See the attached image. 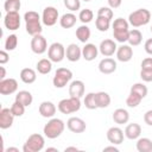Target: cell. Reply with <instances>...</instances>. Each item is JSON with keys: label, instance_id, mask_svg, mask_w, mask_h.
<instances>
[{"label": "cell", "instance_id": "obj_4", "mask_svg": "<svg viewBox=\"0 0 152 152\" xmlns=\"http://www.w3.org/2000/svg\"><path fill=\"white\" fill-rule=\"evenodd\" d=\"M57 108L62 114L76 113L81 108V100H80V97H74V96H70L68 99H63L58 102Z\"/></svg>", "mask_w": 152, "mask_h": 152}, {"label": "cell", "instance_id": "obj_12", "mask_svg": "<svg viewBox=\"0 0 152 152\" xmlns=\"http://www.w3.org/2000/svg\"><path fill=\"white\" fill-rule=\"evenodd\" d=\"M124 131L120 127H110L107 131V139L113 145H120L124 141Z\"/></svg>", "mask_w": 152, "mask_h": 152}, {"label": "cell", "instance_id": "obj_34", "mask_svg": "<svg viewBox=\"0 0 152 152\" xmlns=\"http://www.w3.org/2000/svg\"><path fill=\"white\" fill-rule=\"evenodd\" d=\"M84 106L88 109H96L97 103H96V93H88L84 96Z\"/></svg>", "mask_w": 152, "mask_h": 152}, {"label": "cell", "instance_id": "obj_15", "mask_svg": "<svg viewBox=\"0 0 152 152\" xmlns=\"http://www.w3.org/2000/svg\"><path fill=\"white\" fill-rule=\"evenodd\" d=\"M14 115L11 112V108H2L0 110V128L7 129L13 125Z\"/></svg>", "mask_w": 152, "mask_h": 152}, {"label": "cell", "instance_id": "obj_2", "mask_svg": "<svg viewBox=\"0 0 152 152\" xmlns=\"http://www.w3.org/2000/svg\"><path fill=\"white\" fill-rule=\"evenodd\" d=\"M64 128H65V125H64L63 120L52 118L48 121V124H45V126L43 128V133L49 139H56L63 133Z\"/></svg>", "mask_w": 152, "mask_h": 152}, {"label": "cell", "instance_id": "obj_53", "mask_svg": "<svg viewBox=\"0 0 152 152\" xmlns=\"http://www.w3.org/2000/svg\"><path fill=\"white\" fill-rule=\"evenodd\" d=\"M4 151L5 152H19V148H17V147H8V148H6Z\"/></svg>", "mask_w": 152, "mask_h": 152}, {"label": "cell", "instance_id": "obj_43", "mask_svg": "<svg viewBox=\"0 0 152 152\" xmlns=\"http://www.w3.org/2000/svg\"><path fill=\"white\" fill-rule=\"evenodd\" d=\"M128 33H129V31H127V32H113V37L116 42L125 43L128 40Z\"/></svg>", "mask_w": 152, "mask_h": 152}, {"label": "cell", "instance_id": "obj_49", "mask_svg": "<svg viewBox=\"0 0 152 152\" xmlns=\"http://www.w3.org/2000/svg\"><path fill=\"white\" fill-rule=\"evenodd\" d=\"M107 1H108V5L110 8H118V7H120V5L122 2V0H107Z\"/></svg>", "mask_w": 152, "mask_h": 152}, {"label": "cell", "instance_id": "obj_52", "mask_svg": "<svg viewBox=\"0 0 152 152\" xmlns=\"http://www.w3.org/2000/svg\"><path fill=\"white\" fill-rule=\"evenodd\" d=\"M64 151H65V152H69V151H75V152H77L78 148H77L76 146H69V147H65Z\"/></svg>", "mask_w": 152, "mask_h": 152}, {"label": "cell", "instance_id": "obj_26", "mask_svg": "<svg viewBox=\"0 0 152 152\" xmlns=\"http://www.w3.org/2000/svg\"><path fill=\"white\" fill-rule=\"evenodd\" d=\"M15 101L23 103L25 107H28L32 103L33 97H32V94L30 91H27V90H20L15 95Z\"/></svg>", "mask_w": 152, "mask_h": 152}, {"label": "cell", "instance_id": "obj_51", "mask_svg": "<svg viewBox=\"0 0 152 152\" xmlns=\"http://www.w3.org/2000/svg\"><path fill=\"white\" fill-rule=\"evenodd\" d=\"M0 71H1V74H0V81H1V80H5V77H6V70L4 66H0Z\"/></svg>", "mask_w": 152, "mask_h": 152}, {"label": "cell", "instance_id": "obj_44", "mask_svg": "<svg viewBox=\"0 0 152 152\" xmlns=\"http://www.w3.org/2000/svg\"><path fill=\"white\" fill-rule=\"evenodd\" d=\"M140 77L144 82H152V70H145L141 69L140 71Z\"/></svg>", "mask_w": 152, "mask_h": 152}, {"label": "cell", "instance_id": "obj_56", "mask_svg": "<svg viewBox=\"0 0 152 152\" xmlns=\"http://www.w3.org/2000/svg\"><path fill=\"white\" fill-rule=\"evenodd\" d=\"M151 32H152V26H151Z\"/></svg>", "mask_w": 152, "mask_h": 152}, {"label": "cell", "instance_id": "obj_55", "mask_svg": "<svg viewBox=\"0 0 152 152\" xmlns=\"http://www.w3.org/2000/svg\"><path fill=\"white\" fill-rule=\"evenodd\" d=\"M83 1H90V0H83Z\"/></svg>", "mask_w": 152, "mask_h": 152}, {"label": "cell", "instance_id": "obj_24", "mask_svg": "<svg viewBox=\"0 0 152 152\" xmlns=\"http://www.w3.org/2000/svg\"><path fill=\"white\" fill-rule=\"evenodd\" d=\"M76 15L74 13H64L59 19V25L63 28H70L76 24Z\"/></svg>", "mask_w": 152, "mask_h": 152}, {"label": "cell", "instance_id": "obj_40", "mask_svg": "<svg viewBox=\"0 0 152 152\" xmlns=\"http://www.w3.org/2000/svg\"><path fill=\"white\" fill-rule=\"evenodd\" d=\"M11 112L14 116H21L25 113V106L18 101H14L13 104L11 106Z\"/></svg>", "mask_w": 152, "mask_h": 152}, {"label": "cell", "instance_id": "obj_35", "mask_svg": "<svg viewBox=\"0 0 152 152\" xmlns=\"http://www.w3.org/2000/svg\"><path fill=\"white\" fill-rule=\"evenodd\" d=\"M141 100H142V97L141 96H139L138 94H135V93H129V95L127 96V99H126V104L128 106V107H131V108H135L137 106H139L140 104V102H141Z\"/></svg>", "mask_w": 152, "mask_h": 152}, {"label": "cell", "instance_id": "obj_8", "mask_svg": "<svg viewBox=\"0 0 152 152\" xmlns=\"http://www.w3.org/2000/svg\"><path fill=\"white\" fill-rule=\"evenodd\" d=\"M58 19V11L57 8L52 6H48L44 8L43 14H42V21L46 26H53L57 23Z\"/></svg>", "mask_w": 152, "mask_h": 152}, {"label": "cell", "instance_id": "obj_6", "mask_svg": "<svg viewBox=\"0 0 152 152\" xmlns=\"http://www.w3.org/2000/svg\"><path fill=\"white\" fill-rule=\"evenodd\" d=\"M72 78V72L71 70L66 69V68H58L55 72L52 83L56 88H64L68 82Z\"/></svg>", "mask_w": 152, "mask_h": 152}, {"label": "cell", "instance_id": "obj_13", "mask_svg": "<svg viewBox=\"0 0 152 152\" xmlns=\"http://www.w3.org/2000/svg\"><path fill=\"white\" fill-rule=\"evenodd\" d=\"M66 127L69 128V131H71L72 133H82L86 131V122L84 120H82L81 118H77V116H72L66 122Z\"/></svg>", "mask_w": 152, "mask_h": 152}, {"label": "cell", "instance_id": "obj_38", "mask_svg": "<svg viewBox=\"0 0 152 152\" xmlns=\"http://www.w3.org/2000/svg\"><path fill=\"white\" fill-rule=\"evenodd\" d=\"M93 18H94V13H93V11L89 10V8L82 10V11L80 12V14H78V19H80L83 24L90 23V21L93 20Z\"/></svg>", "mask_w": 152, "mask_h": 152}, {"label": "cell", "instance_id": "obj_22", "mask_svg": "<svg viewBox=\"0 0 152 152\" xmlns=\"http://www.w3.org/2000/svg\"><path fill=\"white\" fill-rule=\"evenodd\" d=\"M141 134V127L139 124H129L126 126L125 128V137L131 139V140H134V139H138Z\"/></svg>", "mask_w": 152, "mask_h": 152}, {"label": "cell", "instance_id": "obj_17", "mask_svg": "<svg viewBox=\"0 0 152 152\" xmlns=\"http://www.w3.org/2000/svg\"><path fill=\"white\" fill-rule=\"evenodd\" d=\"M99 70L104 75H109L116 70V62L109 57L103 58L99 63Z\"/></svg>", "mask_w": 152, "mask_h": 152}, {"label": "cell", "instance_id": "obj_18", "mask_svg": "<svg viewBox=\"0 0 152 152\" xmlns=\"http://www.w3.org/2000/svg\"><path fill=\"white\" fill-rule=\"evenodd\" d=\"M65 57L70 62H77L82 57V50L77 44H69L65 50Z\"/></svg>", "mask_w": 152, "mask_h": 152}, {"label": "cell", "instance_id": "obj_1", "mask_svg": "<svg viewBox=\"0 0 152 152\" xmlns=\"http://www.w3.org/2000/svg\"><path fill=\"white\" fill-rule=\"evenodd\" d=\"M24 20H25V28L26 32L28 34H31L32 37L36 34H40L43 31L42 24H40V17L37 12L34 11H28L24 14Z\"/></svg>", "mask_w": 152, "mask_h": 152}, {"label": "cell", "instance_id": "obj_7", "mask_svg": "<svg viewBox=\"0 0 152 152\" xmlns=\"http://www.w3.org/2000/svg\"><path fill=\"white\" fill-rule=\"evenodd\" d=\"M48 57L51 62L59 63L65 57V49L61 43H52L48 49Z\"/></svg>", "mask_w": 152, "mask_h": 152}, {"label": "cell", "instance_id": "obj_37", "mask_svg": "<svg viewBox=\"0 0 152 152\" xmlns=\"http://www.w3.org/2000/svg\"><path fill=\"white\" fill-rule=\"evenodd\" d=\"M18 45V37L15 34H10L5 40V50L13 51Z\"/></svg>", "mask_w": 152, "mask_h": 152}, {"label": "cell", "instance_id": "obj_28", "mask_svg": "<svg viewBox=\"0 0 152 152\" xmlns=\"http://www.w3.org/2000/svg\"><path fill=\"white\" fill-rule=\"evenodd\" d=\"M96 103L97 108H107L110 104V96L106 91H99L96 93Z\"/></svg>", "mask_w": 152, "mask_h": 152}, {"label": "cell", "instance_id": "obj_33", "mask_svg": "<svg viewBox=\"0 0 152 152\" xmlns=\"http://www.w3.org/2000/svg\"><path fill=\"white\" fill-rule=\"evenodd\" d=\"M95 26L100 32H106L110 26V19L97 15V18L95 20Z\"/></svg>", "mask_w": 152, "mask_h": 152}, {"label": "cell", "instance_id": "obj_10", "mask_svg": "<svg viewBox=\"0 0 152 152\" xmlns=\"http://www.w3.org/2000/svg\"><path fill=\"white\" fill-rule=\"evenodd\" d=\"M31 50L37 53V55H42L48 50V43L46 39L40 34H36L32 37L31 39Z\"/></svg>", "mask_w": 152, "mask_h": 152}, {"label": "cell", "instance_id": "obj_39", "mask_svg": "<svg viewBox=\"0 0 152 152\" xmlns=\"http://www.w3.org/2000/svg\"><path fill=\"white\" fill-rule=\"evenodd\" d=\"M131 91L138 94L139 96H141V97L144 99V97L147 95V87H146L144 83H134V84L131 87Z\"/></svg>", "mask_w": 152, "mask_h": 152}, {"label": "cell", "instance_id": "obj_36", "mask_svg": "<svg viewBox=\"0 0 152 152\" xmlns=\"http://www.w3.org/2000/svg\"><path fill=\"white\" fill-rule=\"evenodd\" d=\"M20 0H6L4 4V8L6 12H18L20 10Z\"/></svg>", "mask_w": 152, "mask_h": 152}, {"label": "cell", "instance_id": "obj_19", "mask_svg": "<svg viewBox=\"0 0 152 152\" xmlns=\"http://www.w3.org/2000/svg\"><path fill=\"white\" fill-rule=\"evenodd\" d=\"M97 53H99V48L95 44H91V43L86 44L82 49V57L88 62L94 61L97 57Z\"/></svg>", "mask_w": 152, "mask_h": 152}, {"label": "cell", "instance_id": "obj_5", "mask_svg": "<svg viewBox=\"0 0 152 152\" xmlns=\"http://www.w3.org/2000/svg\"><path fill=\"white\" fill-rule=\"evenodd\" d=\"M44 144H45L44 137L42 134L33 133L26 139V141L23 146V151L24 152H39L43 150Z\"/></svg>", "mask_w": 152, "mask_h": 152}, {"label": "cell", "instance_id": "obj_54", "mask_svg": "<svg viewBox=\"0 0 152 152\" xmlns=\"http://www.w3.org/2000/svg\"><path fill=\"white\" fill-rule=\"evenodd\" d=\"M51 151H53V152H58V150H57L56 147H48V148H46V152H51Z\"/></svg>", "mask_w": 152, "mask_h": 152}, {"label": "cell", "instance_id": "obj_21", "mask_svg": "<svg viewBox=\"0 0 152 152\" xmlns=\"http://www.w3.org/2000/svg\"><path fill=\"white\" fill-rule=\"evenodd\" d=\"M38 110L43 118H52L56 114V106L51 101H43L39 104Z\"/></svg>", "mask_w": 152, "mask_h": 152}, {"label": "cell", "instance_id": "obj_14", "mask_svg": "<svg viewBox=\"0 0 152 152\" xmlns=\"http://www.w3.org/2000/svg\"><path fill=\"white\" fill-rule=\"evenodd\" d=\"M116 49H118V46H116L115 42L112 40V39H104V40H102V42L100 43V46H99L100 52H101L104 57H110V56H113V55L116 52Z\"/></svg>", "mask_w": 152, "mask_h": 152}, {"label": "cell", "instance_id": "obj_47", "mask_svg": "<svg viewBox=\"0 0 152 152\" xmlns=\"http://www.w3.org/2000/svg\"><path fill=\"white\" fill-rule=\"evenodd\" d=\"M144 121H145V124H147L148 126H152V109L147 110V112L144 114Z\"/></svg>", "mask_w": 152, "mask_h": 152}, {"label": "cell", "instance_id": "obj_23", "mask_svg": "<svg viewBox=\"0 0 152 152\" xmlns=\"http://www.w3.org/2000/svg\"><path fill=\"white\" fill-rule=\"evenodd\" d=\"M129 120V113L124 108H118L113 113V121L118 125L127 124Z\"/></svg>", "mask_w": 152, "mask_h": 152}, {"label": "cell", "instance_id": "obj_48", "mask_svg": "<svg viewBox=\"0 0 152 152\" xmlns=\"http://www.w3.org/2000/svg\"><path fill=\"white\" fill-rule=\"evenodd\" d=\"M144 48H145V51H146L148 55L152 56V38H150V39H147V40L145 42Z\"/></svg>", "mask_w": 152, "mask_h": 152}, {"label": "cell", "instance_id": "obj_27", "mask_svg": "<svg viewBox=\"0 0 152 152\" xmlns=\"http://www.w3.org/2000/svg\"><path fill=\"white\" fill-rule=\"evenodd\" d=\"M90 28L87 25H81L80 27L76 28V37L81 43H87L88 39L90 38Z\"/></svg>", "mask_w": 152, "mask_h": 152}, {"label": "cell", "instance_id": "obj_29", "mask_svg": "<svg viewBox=\"0 0 152 152\" xmlns=\"http://www.w3.org/2000/svg\"><path fill=\"white\" fill-rule=\"evenodd\" d=\"M142 40V34L139 30L137 28H133V30H129V33H128V43L131 46H137L141 43Z\"/></svg>", "mask_w": 152, "mask_h": 152}, {"label": "cell", "instance_id": "obj_20", "mask_svg": "<svg viewBox=\"0 0 152 152\" xmlns=\"http://www.w3.org/2000/svg\"><path fill=\"white\" fill-rule=\"evenodd\" d=\"M84 83L80 80H76V81H72L69 86V95L70 96H74V97H82L84 95Z\"/></svg>", "mask_w": 152, "mask_h": 152}, {"label": "cell", "instance_id": "obj_9", "mask_svg": "<svg viewBox=\"0 0 152 152\" xmlns=\"http://www.w3.org/2000/svg\"><path fill=\"white\" fill-rule=\"evenodd\" d=\"M4 25L10 31H15L20 26V15L19 12H6L4 18Z\"/></svg>", "mask_w": 152, "mask_h": 152}, {"label": "cell", "instance_id": "obj_25", "mask_svg": "<svg viewBox=\"0 0 152 152\" xmlns=\"http://www.w3.org/2000/svg\"><path fill=\"white\" fill-rule=\"evenodd\" d=\"M37 78V75H36V71L31 68H25L20 71V80L26 83V84H31L36 81Z\"/></svg>", "mask_w": 152, "mask_h": 152}, {"label": "cell", "instance_id": "obj_46", "mask_svg": "<svg viewBox=\"0 0 152 152\" xmlns=\"http://www.w3.org/2000/svg\"><path fill=\"white\" fill-rule=\"evenodd\" d=\"M8 61H10V56H8L7 51H6V50H1V51H0V64L4 65V64H6Z\"/></svg>", "mask_w": 152, "mask_h": 152}, {"label": "cell", "instance_id": "obj_45", "mask_svg": "<svg viewBox=\"0 0 152 152\" xmlns=\"http://www.w3.org/2000/svg\"><path fill=\"white\" fill-rule=\"evenodd\" d=\"M141 69L145 70H152V57L144 58L141 62Z\"/></svg>", "mask_w": 152, "mask_h": 152}, {"label": "cell", "instance_id": "obj_41", "mask_svg": "<svg viewBox=\"0 0 152 152\" xmlns=\"http://www.w3.org/2000/svg\"><path fill=\"white\" fill-rule=\"evenodd\" d=\"M64 6L71 12L78 11L81 7V1L80 0H64Z\"/></svg>", "mask_w": 152, "mask_h": 152}, {"label": "cell", "instance_id": "obj_50", "mask_svg": "<svg viewBox=\"0 0 152 152\" xmlns=\"http://www.w3.org/2000/svg\"><path fill=\"white\" fill-rule=\"evenodd\" d=\"M103 151L106 152V151H114V152H119V148L118 147H115L114 145L113 146H107V147H104L103 148Z\"/></svg>", "mask_w": 152, "mask_h": 152}, {"label": "cell", "instance_id": "obj_16", "mask_svg": "<svg viewBox=\"0 0 152 152\" xmlns=\"http://www.w3.org/2000/svg\"><path fill=\"white\" fill-rule=\"evenodd\" d=\"M133 57V49L131 48V45H126L122 44L121 46H119L116 49V58L120 62H129Z\"/></svg>", "mask_w": 152, "mask_h": 152}, {"label": "cell", "instance_id": "obj_32", "mask_svg": "<svg viewBox=\"0 0 152 152\" xmlns=\"http://www.w3.org/2000/svg\"><path fill=\"white\" fill-rule=\"evenodd\" d=\"M129 23L124 18H118L113 23V32H127Z\"/></svg>", "mask_w": 152, "mask_h": 152}, {"label": "cell", "instance_id": "obj_11", "mask_svg": "<svg viewBox=\"0 0 152 152\" xmlns=\"http://www.w3.org/2000/svg\"><path fill=\"white\" fill-rule=\"evenodd\" d=\"M18 89V82L14 78H5L0 81V94L1 95H10L15 93Z\"/></svg>", "mask_w": 152, "mask_h": 152}, {"label": "cell", "instance_id": "obj_30", "mask_svg": "<svg viewBox=\"0 0 152 152\" xmlns=\"http://www.w3.org/2000/svg\"><path fill=\"white\" fill-rule=\"evenodd\" d=\"M52 69V63L50 59L48 58H42L40 61H38L37 63V71L42 75H46L51 71Z\"/></svg>", "mask_w": 152, "mask_h": 152}, {"label": "cell", "instance_id": "obj_3", "mask_svg": "<svg viewBox=\"0 0 152 152\" xmlns=\"http://www.w3.org/2000/svg\"><path fill=\"white\" fill-rule=\"evenodd\" d=\"M151 20V13L146 8H139L137 11H133L128 15V23L133 27H140L146 24H148Z\"/></svg>", "mask_w": 152, "mask_h": 152}, {"label": "cell", "instance_id": "obj_42", "mask_svg": "<svg viewBox=\"0 0 152 152\" xmlns=\"http://www.w3.org/2000/svg\"><path fill=\"white\" fill-rule=\"evenodd\" d=\"M97 15L112 19L113 18V11H112L110 7H100L99 11H97Z\"/></svg>", "mask_w": 152, "mask_h": 152}, {"label": "cell", "instance_id": "obj_31", "mask_svg": "<svg viewBox=\"0 0 152 152\" xmlns=\"http://www.w3.org/2000/svg\"><path fill=\"white\" fill-rule=\"evenodd\" d=\"M137 150L139 152H152V140L148 138H139L137 141Z\"/></svg>", "mask_w": 152, "mask_h": 152}]
</instances>
